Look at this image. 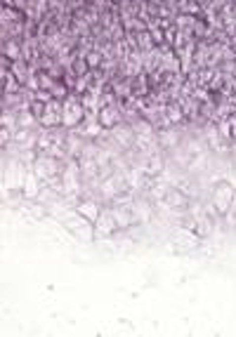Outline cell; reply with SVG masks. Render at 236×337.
Here are the masks:
<instances>
[{"label": "cell", "instance_id": "1", "mask_svg": "<svg viewBox=\"0 0 236 337\" xmlns=\"http://www.w3.org/2000/svg\"><path fill=\"white\" fill-rule=\"evenodd\" d=\"M80 215H83V217H90V222H95L97 217H99V212H97V205L95 203H83V205H80Z\"/></svg>", "mask_w": 236, "mask_h": 337}]
</instances>
